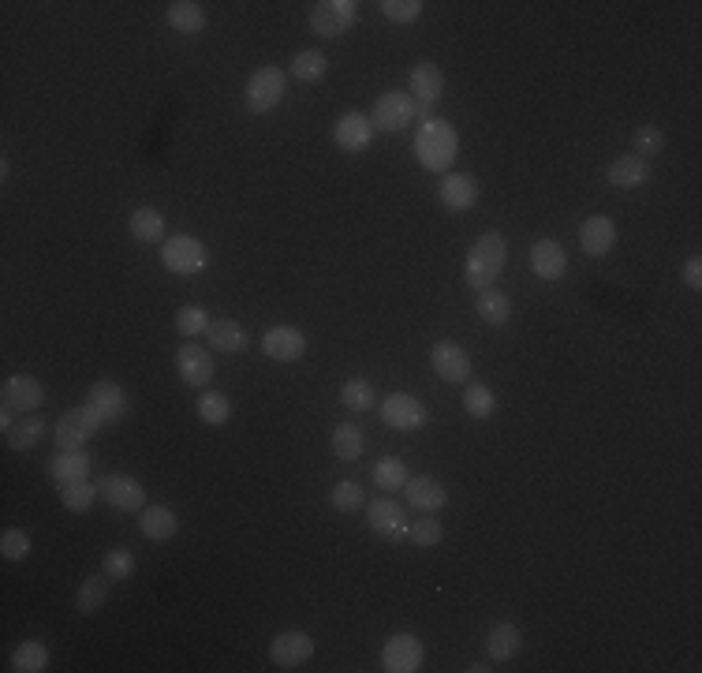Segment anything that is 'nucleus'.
Returning <instances> with one entry per match:
<instances>
[{"instance_id":"37","label":"nucleus","mask_w":702,"mask_h":673,"mask_svg":"<svg viewBox=\"0 0 702 673\" xmlns=\"http://www.w3.org/2000/svg\"><path fill=\"white\" fill-rule=\"evenodd\" d=\"M370 479H374V487H381V490H404L411 475H408V464L400 457H381L378 464H374Z\"/></svg>"},{"instance_id":"12","label":"nucleus","mask_w":702,"mask_h":673,"mask_svg":"<svg viewBox=\"0 0 702 673\" xmlns=\"http://www.w3.org/2000/svg\"><path fill=\"white\" fill-rule=\"evenodd\" d=\"M213 371H217V367H213V356L202 348V344L187 341L176 348V374H180L183 386H191V389L210 386Z\"/></svg>"},{"instance_id":"5","label":"nucleus","mask_w":702,"mask_h":673,"mask_svg":"<svg viewBox=\"0 0 702 673\" xmlns=\"http://www.w3.org/2000/svg\"><path fill=\"white\" fill-rule=\"evenodd\" d=\"M284 90H288V72L266 64V68H258V72L247 79V94H243V98H247V109H251V113H273L284 101Z\"/></svg>"},{"instance_id":"23","label":"nucleus","mask_w":702,"mask_h":673,"mask_svg":"<svg viewBox=\"0 0 702 673\" xmlns=\"http://www.w3.org/2000/svg\"><path fill=\"white\" fill-rule=\"evenodd\" d=\"M531 270L534 277H542V281H561L564 270H568V255H564V247L557 240H538L531 247Z\"/></svg>"},{"instance_id":"31","label":"nucleus","mask_w":702,"mask_h":673,"mask_svg":"<svg viewBox=\"0 0 702 673\" xmlns=\"http://www.w3.org/2000/svg\"><path fill=\"white\" fill-rule=\"evenodd\" d=\"M486 647H490L493 662H508V659H516V655H520L523 636H520V629H516L512 621H497V625L490 629V636H486Z\"/></svg>"},{"instance_id":"28","label":"nucleus","mask_w":702,"mask_h":673,"mask_svg":"<svg viewBox=\"0 0 702 673\" xmlns=\"http://www.w3.org/2000/svg\"><path fill=\"white\" fill-rule=\"evenodd\" d=\"M127 229H131V236H135L139 244H165V240H169V236H165V217H161V210H154V206L131 210Z\"/></svg>"},{"instance_id":"1","label":"nucleus","mask_w":702,"mask_h":673,"mask_svg":"<svg viewBox=\"0 0 702 673\" xmlns=\"http://www.w3.org/2000/svg\"><path fill=\"white\" fill-rule=\"evenodd\" d=\"M456 150H460V135H456L449 120L430 116L419 128V135H415V158H419L422 169L430 172H452Z\"/></svg>"},{"instance_id":"49","label":"nucleus","mask_w":702,"mask_h":673,"mask_svg":"<svg viewBox=\"0 0 702 673\" xmlns=\"http://www.w3.org/2000/svg\"><path fill=\"white\" fill-rule=\"evenodd\" d=\"M684 285L695 288V292L702 288V258L699 255H691L688 262H684Z\"/></svg>"},{"instance_id":"20","label":"nucleus","mask_w":702,"mask_h":673,"mask_svg":"<svg viewBox=\"0 0 702 673\" xmlns=\"http://www.w3.org/2000/svg\"><path fill=\"white\" fill-rule=\"evenodd\" d=\"M404 490H408V505L415 513H441L449 505V490L434 475H411Z\"/></svg>"},{"instance_id":"26","label":"nucleus","mask_w":702,"mask_h":673,"mask_svg":"<svg viewBox=\"0 0 702 673\" xmlns=\"http://www.w3.org/2000/svg\"><path fill=\"white\" fill-rule=\"evenodd\" d=\"M90 464H94V460H90V453H86V449H60L57 457L45 464V472H49V479H53V483H60V487H64V483L86 479V475H90Z\"/></svg>"},{"instance_id":"32","label":"nucleus","mask_w":702,"mask_h":673,"mask_svg":"<svg viewBox=\"0 0 702 673\" xmlns=\"http://www.w3.org/2000/svg\"><path fill=\"white\" fill-rule=\"evenodd\" d=\"M206 341H210L213 352H243L247 348V333H243V326L239 322H232V318H213L210 330H206Z\"/></svg>"},{"instance_id":"46","label":"nucleus","mask_w":702,"mask_h":673,"mask_svg":"<svg viewBox=\"0 0 702 673\" xmlns=\"http://www.w3.org/2000/svg\"><path fill=\"white\" fill-rule=\"evenodd\" d=\"M135 569H139V561H135V554H131V550H109V554H105V561H101V573L113 576V580H131V576H135Z\"/></svg>"},{"instance_id":"3","label":"nucleus","mask_w":702,"mask_h":673,"mask_svg":"<svg viewBox=\"0 0 702 673\" xmlns=\"http://www.w3.org/2000/svg\"><path fill=\"white\" fill-rule=\"evenodd\" d=\"M161 266L176 277H195V273H206L210 266V247L202 244L198 236H187V232H176L161 244Z\"/></svg>"},{"instance_id":"34","label":"nucleus","mask_w":702,"mask_h":673,"mask_svg":"<svg viewBox=\"0 0 702 673\" xmlns=\"http://www.w3.org/2000/svg\"><path fill=\"white\" fill-rule=\"evenodd\" d=\"M98 498H101V490H98V483H90V479H75V483H64V487H60V502H64L68 513H90Z\"/></svg>"},{"instance_id":"15","label":"nucleus","mask_w":702,"mask_h":673,"mask_svg":"<svg viewBox=\"0 0 702 673\" xmlns=\"http://www.w3.org/2000/svg\"><path fill=\"white\" fill-rule=\"evenodd\" d=\"M441 94H445V72L437 64H430V60H419L411 68V101H415V113H426Z\"/></svg>"},{"instance_id":"14","label":"nucleus","mask_w":702,"mask_h":673,"mask_svg":"<svg viewBox=\"0 0 702 673\" xmlns=\"http://www.w3.org/2000/svg\"><path fill=\"white\" fill-rule=\"evenodd\" d=\"M430 363H434V371L445 378V382H452V386H464V382H471V356H467V348H460V344L452 341H437L434 348H430Z\"/></svg>"},{"instance_id":"42","label":"nucleus","mask_w":702,"mask_h":673,"mask_svg":"<svg viewBox=\"0 0 702 673\" xmlns=\"http://www.w3.org/2000/svg\"><path fill=\"white\" fill-rule=\"evenodd\" d=\"M632 150L635 158H658L661 150H665V131L658 128V124H639L632 135Z\"/></svg>"},{"instance_id":"16","label":"nucleus","mask_w":702,"mask_h":673,"mask_svg":"<svg viewBox=\"0 0 702 673\" xmlns=\"http://www.w3.org/2000/svg\"><path fill=\"white\" fill-rule=\"evenodd\" d=\"M4 404L15 408L19 416H30L45 404V386L34 378V374H12L4 382Z\"/></svg>"},{"instance_id":"33","label":"nucleus","mask_w":702,"mask_h":673,"mask_svg":"<svg viewBox=\"0 0 702 673\" xmlns=\"http://www.w3.org/2000/svg\"><path fill=\"white\" fill-rule=\"evenodd\" d=\"M475 311L486 326H505L508 318H512V300H508L501 288H482L475 300Z\"/></svg>"},{"instance_id":"24","label":"nucleus","mask_w":702,"mask_h":673,"mask_svg":"<svg viewBox=\"0 0 702 673\" xmlns=\"http://www.w3.org/2000/svg\"><path fill=\"white\" fill-rule=\"evenodd\" d=\"M605 180H609V187H620V191L643 187L646 180H650V161L635 158V154H620V158L609 161V169H605Z\"/></svg>"},{"instance_id":"47","label":"nucleus","mask_w":702,"mask_h":673,"mask_svg":"<svg viewBox=\"0 0 702 673\" xmlns=\"http://www.w3.org/2000/svg\"><path fill=\"white\" fill-rule=\"evenodd\" d=\"M422 0H381V15L389 19V23H415L422 15Z\"/></svg>"},{"instance_id":"18","label":"nucleus","mask_w":702,"mask_h":673,"mask_svg":"<svg viewBox=\"0 0 702 673\" xmlns=\"http://www.w3.org/2000/svg\"><path fill=\"white\" fill-rule=\"evenodd\" d=\"M262 352L269 359H277V363H295L307 352V337L295 326H273V330L262 333Z\"/></svg>"},{"instance_id":"13","label":"nucleus","mask_w":702,"mask_h":673,"mask_svg":"<svg viewBox=\"0 0 702 673\" xmlns=\"http://www.w3.org/2000/svg\"><path fill=\"white\" fill-rule=\"evenodd\" d=\"M381 419H385V427L393 430H419L426 427V404L419 397H411V393H389L381 401Z\"/></svg>"},{"instance_id":"9","label":"nucleus","mask_w":702,"mask_h":673,"mask_svg":"<svg viewBox=\"0 0 702 673\" xmlns=\"http://www.w3.org/2000/svg\"><path fill=\"white\" fill-rule=\"evenodd\" d=\"M422 659H426V651H422L419 636H411V632H396L393 640L381 647V670L385 673H419Z\"/></svg>"},{"instance_id":"35","label":"nucleus","mask_w":702,"mask_h":673,"mask_svg":"<svg viewBox=\"0 0 702 673\" xmlns=\"http://www.w3.org/2000/svg\"><path fill=\"white\" fill-rule=\"evenodd\" d=\"M325 72H329V60L322 49H299L292 57V79L299 83H322Z\"/></svg>"},{"instance_id":"27","label":"nucleus","mask_w":702,"mask_h":673,"mask_svg":"<svg viewBox=\"0 0 702 673\" xmlns=\"http://www.w3.org/2000/svg\"><path fill=\"white\" fill-rule=\"evenodd\" d=\"M45 434H49V419H42L38 412H30V416H23L19 423H12V427L4 430V442H8V449H15V453H30Z\"/></svg>"},{"instance_id":"30","label":"nucleus","mask_w":702,"mask_h":673,"mask_svg":"<svg viewBox=\"0 0 702 673\" xmlns=\"http://www.w3.org/2000/svg\"><path fill=\"white\" fill-rule=\"evenodd\" d=\"M165 19H169V27L180 30V34H202L206 23H210V19H206V8L195 4V0H172Z\"/></svg>"},{"instance_id":"21","label":"nucleus","mask_w":702,"mask_h":673,"mask_svg":"<svg viewBox=\"0 0 702 673\" xmlns=\"http://www.w3.org/2000/svg\"><path fill=\"white\" fill-rule=\"evenodd\" d=\"M437 199H441V206L464 214V210H471L478 202V180L471 172H445V180L437 187Z\"/></svg>"},{"instance_id":"45","label":"nucleus","mask_w":702,"mask_h":673,"mask_svg":"<svg viewBox=\"0 0 702 673\" xmlns=\"http://www.w3.org/2000/svg\"><path fill=\"white\" fill-rule=\"evenodd\" d=\"M408 539L415 546H422V550H430V546H437L445 539V528H441V520H434V516H419L408 528Z\"/></svg>"},{"instance_id":"48","label":"nucleus","mask_w":702,"mask_h":673,"mask_svg":"<svg viewBox=\"0 0 702 673\" xmlns=\"http://www.w3.org/2000/svg\"><path fill=\"white\" fill-rule=\"evenodd\" d=\"M0 554L8 561H23L30 554V535L23 528H8L0 535Z\"/></svg>"},{"instance_id":"4","label":"nucleus","mask_w":702,"mask_h":673,"mask_svg":"<svg viewBox=\"0 0 702 673\" xmlns=\"http://www.w3.org/2000/svg\"><path fill=\"white\" fill-rule=\"evenodd\" d=\"M101 427H105V419H101V412L94 404L90 401L75 404V408H68V412L53 423V442H57V449H86V442H90Z\"/></svg>"},{"instance_id":"6","label":"nucleus","mask_w":702,"mask_h":673,"mask_svg":"<svg viewBox=\"0 0 702 673\" xmlns=\"http://www.w3.org/2000/svg\"><path fill=\"white\" fill-rule=\"evenodd\" d=\"M359 19V4L355 0H322L310 8V30L318 38H344Z\"/></svg>"},{"instance_id":"43","label":"nucleus","mask_w":702,"mask_h":673,"mask_svg":"<svg viewBox=\"0 0 702 673\" xmlns=\"http://www.w3.org/2000/svg\"><path fill=\"white\" fill-rule=\"evenodd\" d=\"M329 505H333L337 513H355V509H366V494L359 483L344 479V483H337V487L329 490Z\"/></svg>"},{"instance_id":"19","label":"nucleus","mask_w":702,"mask_h":673,"mask_svg":"<svg viewBox=\"0 0 702 673\" xmlns=\"http://www.w3.org/2000/svg\"><path fill=\"white\" fill-rule=\"evenodd\" d=\"M617 244V221L605 214H590L583 225H579V247L587 251L590 258H602L613 251Z\"/></svg>"},{"instance_id":"8","label":"nucleus","mask_w":702,"mask_h":673,"mask_svg":"<svg viewBox=\"0 0 702 673\" xmlns=\"http://www.w3.org/2000/svg\"><path fill=\"white\" fill-rule=\"evenodd\" d=\"M101 498L120 509V513H142L146 509V487H142L135 475L113 472V475H101L98 479Z\"/></svg>"},{"instance_id":"10","label":"nucleus","mask_w":702,"mask_h":673,"mask_svg":"<svg viewBox=\"0 0 702 673\" xmlns=\"http://www.w3.org/2000/svg\"><path fill=\"white\" fill-rule=\"evenodd\" d=\"M310 659H314V640L299 629L277 632L273 644H269V662H273L277 670H299V666Z\"/></svg>"},{"instance_id":"29","label":"nucleus","mask_w":702,"mask_h":673,"mask_svg":"<svg viewBox=\"0 0 702 673\" xmlns=\"http://www.w3.org/2000/svg\"><path fill=\"white\" fill-rule=\"evenodd\" d=\"M109 584H113V576H86L83 584H79V591H75V610L83 617H94L109 602Z\"/></svg>"},{"instance_id":"41","label":"nucleus","mask_w":702,"mask_h":673,"mask_svg":"<svg viewBox=\"0 0 702 673\" xmlns=\"http://www.w3.org/2000/svg\"><path fill=\"white\" fill-rule=\"evenodd\" d=\"M464 412L471 419H490L497 412V397H493L490 386H482V382H471L464 389Z\"/></svg>"},{"instance_id":"40","label":"nucleus","mask_w":702,"mask_h":673,"mask_svg":"<svg viewBox=\"0 0 702 673\" xmlns=\"http://www.w3.org/2000/svg\"><path fill=\"white\" fill-rule=\"evenodd\" d=\"M198 419L206 423V427H225L228 419H232V404H228L225 393H217V389H210V393H202L195 404Z\"/></svg>"},{"instance_id":"2","label":"nucleus","mask_w":702,"mask_h":673,"mask_svg":"<svg viewBox=\"0 0 702 673\" xmlns=\"http://www.w3.org/2000/svg\"><path fill=\"white\" fill-rule=\"evenodd\" d=\"M508 262V240L501 236V232H482L475 244H471V255H467L464 262V277L467 285L475 288V292H482V288H493V281L501 277V270H505Z\"/></svg>"},{"instance_id":"17","label":"nucleus","mask_w":702,"mask_h":673,"mask_svg":"<svg viewBox=\"0 0 702 673\" xmlns=\"http://www.w3.org/2000/svg\"><path fill=\"white\" fill-rule=\"evenodd\" d=\"M333 143H337L344 154H363L366 146L374 143V124H370V116L344 113L337 124H333Z\"/></svg>"},{"instance_id":"11","label":"nucleus","mask_w":702,"mask_h":673,"mask_svg":"<svg viewBox=\"0 0 702 673\" xmlns=\"http://www.w3.org/2000/svg\"><path fill=\"white\" fill-rule=\"evenodd\" d=\"M415 116V101L411 94H400V90H389L374 101V113H370V124L374 131H404Z\"/></svg>"},{"instance_id":"25","label":"nucleus","mask_w":702,"mask_h":673,"mask_svg":"<svg viewBox=\"0 0 702 673\" xmlns=\"http://www.w3.org/2000/svg\"><path fill=\"white\" fill-rule=\"evenodd\" d=\"M139 531L142 539H150V543H169L172 535L180 531V516L172 513L169 505H146L139 513Z\"/></svg>"},{"instance_id":"44","label":"nucleus","mask_w":702,"mask_h":673,"mask_svg":"<svg viewBox=\"0 0 702 673\" xmlns=\"http://www.w3.org/2000/svg\"><path fill=\"white\" fill-rule=\"evenodd\" d=\"M213 318L206 315V307H180L176 311V333L180 337H206Z\"/></svg>"},{"instance_id":"39","label":"nucleus","mask_w":702,"mask_h":673,"mask_svg":"<svg viewBox=\"0 0 702 673\" xmlns=\"http://www.w3.org/2000/svg\"><path fill=\"white\" fill-rule=\"evenodd\" d=\"M340 404H348L351 412H370V408H378V389L366 378H348L340 386Z\"/></svg>"},{"instance_id":"22","label":"nucleus","mask_w":702,"mask_h":673,"mask_svg":"<svg viewBox=\"0 0 702 673\" xmlns=\"http://www.w3.org/2000/svg\"><path fill=\"white\" fill-rule=\"evenodd\" d=\"M86 401L98 408L105 423H120V419L127 416L124 386H120V382H113V378H101V382H94V386H90V393H86Z\"/></svg>"},{"instance_id":"38","label":"nucleus","mask_w":702,"mask_h":673,"mask_svg":"<svg viewBox=\"0 0 702 673\" xmlns=\"http://www.w3.org/2000/svg\"><path fill=\"white\" fill-rule=\"evenodd\" d=\"M366 449V434L363 427H355V423H337L333 430V453L340 460H359Z\"/></svg>"},{"instance_id":"36","label":"nucleus","mask_w":702,"mask_h":673,"mask_svg":"<svg viewBox=\"0 0 702 673\" xmlns=\"http://www.w3.org/2000/svg\"><path fill=\"white\" fill-rule=\"evenodd\" d=\"M49 666V647L42 640H23L12 651V670L15 673H42Z\"/></svg>"},{"instance_id":"7","label":"nucleus","mask_w":702,"mask_h":673,"mask_svg":"<svg viewBox=\"0 0 702 673\" xmlns=\"http://www.w3.org/2000/svg\"><path fill=\"white\" fill-rule=\"evenodd\" d=\"M366 524L374 535H381L385 543H404L408 539V509L393 498H374V502H366Z\"/></svg>"}]
</instances>
